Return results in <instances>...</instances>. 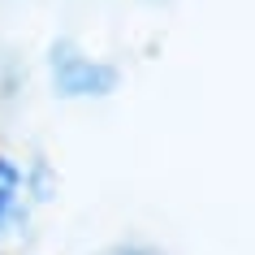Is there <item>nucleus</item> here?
I'll return each mask as SVG.
<instances>
[{
    "label": "nucleus",
    "mask_w": 255,
    "mask_h": 255,
    "mask_svg": "<svg viewBox=\"0 0 255 255\" xmlns=\"http://www.w3.org/2000/svg\"><path fill=\"white\" fill-rule=\"evenodd\" d=\"M52 69H56V87L65 95H104L108 87H113V69L91 65V61L74 56L69 48H61V56H56Z\"/></svg>",
    "instance_id": "nucleus-1"
},
{
    "label": "nucleus",
    "mask_w": 255,
    "mask_h": 255,
    "mask_svg": "<svg viewBox=\"0 0 255 255\" xmlns=\"http://www.w3.org/2000/svg\"><path fill=\"white\" fill-rule=\"evenodd\" d=\"M17 190H22V177H17V164L13 160H0V221L9 216V208H13Z\"/></svg>",
    "instance_id": "nucleus-2"
}]
</instances>
